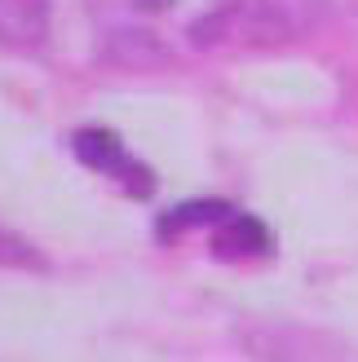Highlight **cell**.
Instances as JSON below:
<instances>
[{
	"instance_id": "obj_8",
	"label": "cell",
	"mask_w": 358,
	"mask_h": 362,
	"mask_svg": "<svg viewBox=\"0 0 358 362\" xmlns=\"http://www.w3.org/2000/svg\"><path fill=\"white\" fill-rule=\"evenodd\" d=\"M0 265H13V269H35L40 265V252H35L23 234H13L9 226H0Z\"/></svg>"
},
{
	"instance_id": "obj_3",
	"label": "cell",
	"mask_w": 358,
	"mask_h": 362,
	"mask_svg": "<svg viewBox=\"0 0 358 362\" xmlns=\"http://www.w3.org/2000/svg\"><path fill=\"white\" fill-rule=\"evenodd\" d=\"M102 58L124 71H159L173 62V53L151 27H115L102 40Z\"/></svg>"
},
{
	"instance_id": "obj_5",
	"label": "cell",
	"mask_w": 358,
	"mask_h": 362,
	"mask_svg": "<svg viewBox=\"0 0 358 362\" xmlns=\"http://www.w3.org/2000/svg\"><path fill=\"white\" fill-rule=\"evenodd\" d=\"M212 252L226 261H248V257H265L270 252V230L257 216H239L230 212L221 226H212Z\"/></svg>"
},
{
	"instance_id": "obj_6",
	"label": "cell",
	"mask_w": 358,
	"mask_h": 362,
	"mask_svg": "<svg viewBox=\"0 0 358 362\" xmlns=\"http://www.w3.org/2000/svg\"><path fill=\"white\" fill-rule=\"evenodd\" d=\"M226 216H230V204H221V199H190V204L173 208L164 221H159V234L173 239V234H186L195 226H221Z\"/></svg>"
},
{
	"instance_id": "obj_2",
	"label": "cell",
	"mask_w": 358,
	"mask_h": 362,
	"mask_svg": "<svg viewBox=\"0 0 358 362\" xmlns=\"http://www.w3.org/2000/svg\"><path fill=\"white\" fill-rule=\"evenodd\" d=\"M76 155L84 159L88 168L115 177L133 199L155 194V173L142 164V159H133L129 151H124V141H120L111 129H80V133H76Z\"/></svg>"
},
{
	"instance_id": "obj_7",
	"label": "cell",
	"mask_w": 358,
	"mask_h": 362,
	"mask_svg": "<svg viewBox=\"0 0 358 362\" xmlns=\"http://www.w3.org/2000/svg\"><path fill=\"white\" fill-rule=\"evenodd\" d=\"M235 13H239V0H217L200 23L190 27V40L195 45H221V40H235Z\"/></svg>"
},
{
	"instance_id": "obj_1",
	"label": "cell",
	"mask_w": 358,
	"mask_h": 362,
	"mask_svg": "<svg viewBox=\"0 0 358 362\" xmlns=\"http://www.w3.org/2000/svg\"><path fill=\"white\" fill-rule=\"evenodd\" d=\"M328 0H239L235 40L253 49H283L296 45L323 23Z\"/></svg>"
},
{
	"instance_id": "obj_4",
	"label": "cell",
	"mask_w": 358,
	"mask_h": 362,
	"mask_svg": "<svg viewBox=\"0 0 358 362\" xmlns=\"http://www.w3.org/2000/svg\"><path fill=\"white\" fill-rule=\"evenodd\" d=\"M53 0H0V45L35 49L49 40Z\"/></svg>"
}]
</instances>
